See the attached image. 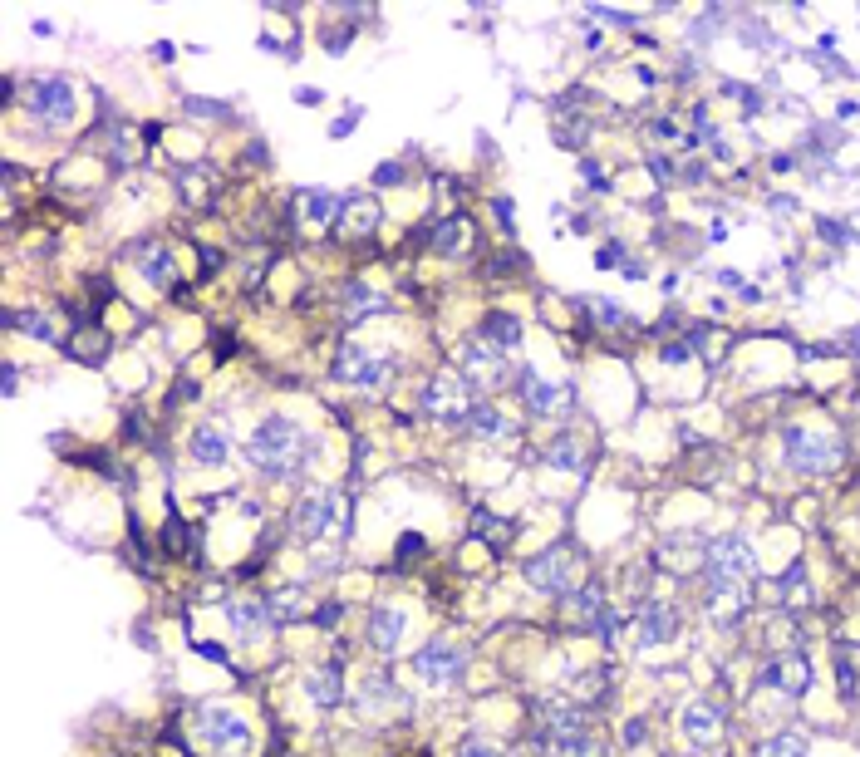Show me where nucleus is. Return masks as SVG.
Instances as JSON below:
<instances>
[{
  "instance_id": "obj_1",
  "label": "nucleus",
  "mask_w": 860,
  "mask_h": 757,
  "mask_svg": "<svg viewBox=\"0 0 860 757\" xmlns=\"http://www.w3.org/2000/svg\"><path fill=\"white\" fill-rule=\"evenodd\" d=\"M241 453H246V463L256 467L261 477H271V482H305V472L315 463V438L290 413H266L251 428V438L241 443Z\"/></svg>"
},
{
  "instance_id": "obj_2",
  "label": "nucleus",
  "mask_w": 860,
  "mask_h": 757,
  "mask_svg": "<svg viewBox=\"0 0 860 757\" xmlns=\"http://www.w3.org/2000/svg\"><path fill=\"white\" fill-rule=\"evenodd\" d=\"M25 114H30V123H40L50 133L74 128V118H79V84L69 74H35L25 84Z\"/></svg>"
},
{
  "instance_id": "obj_3",
  "label": "nucleus",
  "mask_w": 860,
  "mask_h": 757,
  "mask_svg": "<svg viewBox=\"0 0 860 757\" xmlns=\"http://www.w3.org/2000/svg\"><path fill=\"white\" fill-rule=\"evenodd\" d=\"M192 733L212 748L217 757H246L251 753V723L241 713H231L227 703H202L192 708Z\"/></svg>"
},
{
  "instance_id": "obj_4",
  "label": "nucleus",
  "mask_w": 860,
  "mask_h": 757,
  "mask_svg": "<svg viewBox=\"0 0 860 757\" xmlns=\"http://www.w3.org/2000/svg\"><path fill=\"white\" fill-rule=\"evenodd\" d=\"M418 408H423V418H428V423L453 428V423H467V413L477 408V389L462 379L458 369H443V374H433V379L423 384Z\"/></svg>"
},
{
  "instance_id": "obj_5",
  "label": "nucleus",
  "mask_w": 860,
  "mask_h": 757,
  "mask_svg": "<svg viewBox=\"0 0 860 757\" xmlns=\"http://www.w3.org/2000/svg\"><path fill=\"white\" fill-rule=\"evenodd\" d=\"M782 458H787V467H797V472H831V467H841V458H846V448H841V438L836 433H821V428H782Z\"/></svg>"
},
{
  "instance_id": "obj_6",
  "label": "nucleus",
  "mask_w": 860,
  "mask_h": 757,
  "mask_svg": "<svg viewBox=\"0 0 860 757\" xmlns=\"http://www.w3.org/2000/svg\"><path fill=\"white\" fill-rule=\"evenodd\" d=\"M335 379L359 389V394H379L389 379H394V354H374L364 345H344L335 354Z\"/></svg>"
},
{
  "instance_id": "obj_7",
  "label": "nucleus",
  "mask_w": 860,
  "mask_h": 757,
  "mask_svg": "<svg viewBox=\"0 0 860 757\" xmlns=\"http://www.w3.org/2000/svg\"><path fill=\"white\" fill-rule=\"evenodd\" d=\"M340 526V492L335 487H310V492H300V502H295V512H290V531H295V541H320L325 531H335Z\"/></svg>"
},
{
  "instance_id": "obj_8",
  "label": "nucleus",
  "mask_w": 860,
  "mask_h": 757,
  "mask_svg": "<svg viewBox=\"0 0 860 757\" xmlns=\"http://www.w3.org/2000/svg\"><path fill=\"white\" fill-rule=\"evenodd\" d=\"M526 581L546 595H571L575 581H580V556L571 546H546L541 556L526 561Z\"/></svg>"
},
{
  "instance_id": "obj_9",
  "label": "nucleus",
  "mask_w": 860,
  "mask_h": 757,
  "mask_svg": "<svg viewBox=\"0 0 860 757\" xmlns=\"http://www.w3.org/2000/svg\"><path fill=\"white\" fill-rule=\"evenodd\" d=\"M747 571H752V551H747V541L738 531L708 541V551H703V576H708V585H743Z\"/></svg>"
},
{
  "instance_id": "obj_10",
  "label": "nucleus",
  "mask_w": 860,
  "mask_h": 757,
  "mask_svg": "<svg viewBox=\"0 0 860 757\" xmlns=\"http://www.w3.org/2000/svg\"><path fill=\"white\" fill-rule=\"evenodd\" d=\"M458 374L482 394V389H502L507 384V354H497L492 345H482L477 335L458 345Z\"/></svg>"
},
{
  "instance_id": "obj_11",
  "label": "nucleus",
  "mask_w": 860,
  "mask_h": 757,
  "mask_svg": "<svg viewBox=\"0 0 860 757\" xmlns=\"http://www.w3.org/2000/svg\"><path fill=\"white\" fill-rule=\"evenodd\" d=\"M462 669H467V654H462V644H453V640H428L418 654H413V674H418L423 684H433V689L453 684Z\"/></svg>"
},
{
  "instance_id": "obj_12",
  "label": "nucleus",
  "mask_w": 860,
  "mask_h": 757,
  "mask_svg": "<svg viewBox=\"0 0 860 757\" xmlns=\"http://www.w3.org/2000/svg\"><path fill=\"white\" fill-rule=\"evenodd\" d=\"M403 635H408V615H403V605H374V610H369V620H364V644H369L374 654L394 659V654L403 649Z\"/></svg>"
},
{
  "instance_id": "obj_13",
  "label": "nucleus",
  "mask_w": 860,
  "mask_h": 757,
  "mask_svg": "<svg viewBox=\"0 0 860 757\" xmlns=\"http://www.w3.org/2000/svg\"><path fill=\"white\" fill-rule=\"evenodd\" d=\"M187 463L192 467H227L231 463V428L207 418L187 433Z\"/></svg>"
},
{
  "instance_id": "obj_14",
  "label": "nucleus",
  "mask_w": 860,
  "mask_h": 757,
  "mask_svg": "<svg viewBox=\"0 0 860 757\" xmlns=\"http://www.w3.org/2000/svg\"><path fill=\"white\" fill-rule=\"evenodd\" d=\"M123 256L138 266V276H143L153 291H172V286H177V261H172V251L163 241H138V246H128Z\"/></svg>"
},
{
  "instance_id": "obj_15",
  "label": "nucleus",
  "mask_w": 860,
  "mask_h": 757,
  "mask_svg": "<svg viewBox=\"0 0 860 757\" xmlns=\"http://www.w3.org/2000/svg\"><path fill=\"white\" fill-rule=\"evenodd\" d=\"M227 625H231V635L241 644H261L271 630H276V620H271V605L266 600H227Z\"/></svg>"
},
{
  "instance_id": "obj_16",
  "label": "nucleus",
  "mask_w": 860,
  "mask_h": 757,
  "mask_svg": "<svg viewBox=\"0 0 860 757\" xmlns=\"http://www.w3.org/2000/svg\"><path fill=\"white\" fill-rule=\"evenodd\" d=\"M462 428H467V438H477V443H497V448L516 438V423L507 418V408L482 404V399H477V408L467 413V423H462Z\"/></svg>"
},
{
  "instance_id": "obj_17",
  "label": "nucleus",
  "mask_w": 860,
  "mask_h": 757,
  "mask_svg": "<svg viewBox=\"0 0 860 757\" xmlns=\"http://www.w3.org/2000/svg\"><path fill=\"white\" fill-rule=\"evenodd\" d=\"M762 689H777V694H787V699H802L806 684H811V664H806L802 654H787V659H772L767 669H762V679H757Z\"/></svg>"
},
{
  "instance_id": "obj_18",
  "label": "nucleus",
  "mask_w": 860,
  "mask_h": 757,
  "mask_svg": "<svg viewBox=\"0 0 860 757\" xmlns=\"http://www.w3.org/2000/svg\"><path fill=\"white\" fill-rule=\"evenodd\" d=\"M521 399H526L531 413H541V418H546V413H571V389L541 379L536 369H521Z\"/></svg>"
},
{
  "instance_id": "obj_19",
  "label": "nucleus",
  "mask_w": 860,
  "mask_h": 757,
  "mask_svg": "<svg viewBox=\"0 0 860 757\" xmlns=\"http://www.w3.org/2000/svg\"><path fill=\"white\" fill-rule=\"evenodd\" d=\"M300 689H305V699L315 703V708H340L344 703V669L340 664H315V669H305Z\"/></svg>"
},
{
  "instance_id": "obj_20",
  "label": "nucleus",
  "mask_w": 860,
  "mask_h": 757,
  "mask_svg": "<svg viewBox=\"0 0 860 757\" xmlns=\"http://www.w3.org/2000/svg\"><path fill=\"white\" fill-rule=\"evenodd\" d=\"M521 335H526V325H521V315H512V310H492V315H482V325H477V340L492 345L497 354L521 350Z\"/></svg>"
},
{
  "instance_id": "obj_21",
  "label": "nucleus",
  "mask_w": 860,
  "mask_h": 757,
  "mask_svg": "<svg viewBox=\"0 0 860 757\" xmlns=\"http://www.w3.org/2000/svg\"><path fill=\"white\" fill-rule=\"evenodd\" d=\"M718 733H723V713H718V703L708 699H693L684 708V738L693 743V748H708V743H718Z\"/></svg>"
},
{
  "instance_id": "obj_22",
  "label": "nucleus",
  "mask_w": 860,
  "mask_h": 757,
  "mask_svg": "<svg viewBox=\"0 0 860 757\" xmlns=\"http://www.w3.org/2000/svg\"><path fill=\"white\" fill-rule=\"evenodd\" d=\"M379 222H384V212H379V202L374 197H364V192H349L340 207V232L344 236H369L379 232Z\"/></svg>"
},
{
  "instance_id": "obj_23",
  "label": "nucleus",
  "mask_w": 860,
  "mask_h": 757,
  "mask_svg": "<svg viewBox=\"0 0 860 757\" xmlns=\"http://www.w3.org/2000/svg\"><path fill=\"white\" fill-rule=\"evenodd\" d=\"M541 463L551 467V472H585L590 448H585V438H575V433H556V438L541 448Z\"/></svg>"
},
{
  "instance_id": "obj_24",
  "label": "nucleus",
  "mask_w": 860,
  "mask_h": 757,
  "mask_svg": "<svg viewBox=\"0 0 860 757\" xmlns=\"http://www.w3.org/2000/svg\"><path fill=\"white\" fill-rule=\"evenodd\" d=\"M344 207L340 192H330V187H305V192H295V212H300V222H310V227H320V222H335Z\"/></svg>"
},
{
  "instance_id": "obj_25",
  "label": "nucleus",
  "mask_w": 860,
  "mask_h": 757,
  "mask_svg": "<svg viewBox=\"0 0 860 757\" xmlns=\"http://www.w3.org/2000/svg\"><path fill=\"white\" fill-rule=\"evenodd\" d=\"M5 325L20 330V335H30V340H45V345H55L59 340L55 320H50L45 310H5Z\"/></svg>"
},
{
  "instance_id": "obj_26",
  "label": "nucleus",
  "mask_w": 860,
  "mask_h": 757,
  "mask_svg": "<svg viewBox=\"0 0 860 757\" xmlns=\"http://www.w3.org/2000/svg\"><path fill=\"white\" fill-rule=\"evenodd\" d=\"M374 310H389V295H379L369 281H349V286H344V315H349V320L374 315Z\"/></svg>"
},
{
  "instance_id": "obj_27",
  "label": "nucleus",
  "mask_w": 860,
  "mask_h": 757,
  "mask_svg": "<svg viewBox=\"0 0 860 757\" xmlns=\"http://www.w3.org/2000/svg\"><path fill=\"white\" fill-rule=\"evenodd\" d=\"M669 635H674V615H669V605L649 600V605L639 610V640L644 644H664Z\"/></svg>"
},
{
  "instance_id": "obj_28",
  "label": "nucleus",
  "mask_w": 860,
  "mask_h": 757,
  "mask_svg": "<svg viewBox=\"0 0 860 757\" xmlns=\"http://www.w3.org/2000/svg\"><path fill=\"white\" fill-rule=\"evenodd\" d=\"M472 236V227H467V217H443L433 232H428V246L433 251H443V256H458V246Z\"/></svg>"
},
{
  "instance_id": "obj_29",
  "label": "nucleus",
  "mask_w": 860,
  "mask_h": 757,
  "mask_svg": "<svg viewBox=\"0 0 860 757\" xmlns=\"http://www.w3.org/2000/svg\"><path fill=\"white\" fill-rule=\"evenodd\" d=\"M359 699L369 703V708H389V703H399L394 674H389V669H374V674H364V684H359Z\"/></svg>"
},
{
  "instance_id": "obj_30",
  "label": "nucleus",
  "mask_w": 860,
  "mask_h": 757,
  "mask_svg": "<svg viewBox=\"0 0 860 757\" xmlns=\"http://www.w3.org/2000/svg\"><path fill=\"white\" fill-rule=\"evenodd\" d=\"M266 605H271V620H276V625H290V620L305 615V590H300V585H286V590H276Z\"/></svg>"
},
{
  "instance_id": "obj_31",
  "label": "nucleus",
  "mask_w": 860,
  "mask_h": 757,
  "mask_svg": "<svg viewBox=\"0 0 860 757\" xmlns=\"http://www.w3.org/2000/svg\"><path fill=\"white\" fill-rule=\"evenodd\" d=\"M757 757H806V738L797 728H782V733H772V738L762 743V753Z\"/></svg>"
},
{
  "instance_id": "obj_32",
  "label": "nucleus",
  "mask_w": 860,
  "mask_h": 757,
  "mask_svg": "<svg viewBox=\"0 0 860 757\" xmlns=\"http://www.w3.org/2000/svg\"><path fill=\"white\" fill-rule=\"evenodd\" d=\"M163 546H168L172 556H187V522H182L177 512H168V526H163Z\"/></svg>"
},
{
  "instance_id": "obj_33",
  "label": "nucleus",
  "mask_w": 860,
  "mask_h": 757,
  "mask_svg": "<svg viewBox=\"0 0 860 757\" xmlns=\"http://www.w3.org/2000/svg\"><path fill=\"white\" fill-rule=\"evenodd\" d=\"M458 757H507V753H502L497 743H487L482 733H467V738L458 743Z\"/></svg>"
},
{
  "instance_id": "obj_34",
  "label": "nucleus",
  "mask_w": 860,
  "mask_h": 757,
  "mask_svg": "<svg viewBox=\"0 0 860 757\" xmlns=\"http://www.w3.org/2000/svg\"><path fill=\"white\" fill-rule=\"evenodd\" d=\"M423 551H428V541H423L418 531H408V536L399 541V551H394V566H399V571H408V561H413V556H423Z\"/></svg>"
},
{
  "instance_id": "obj_35",
  "label": "nucleus",
  "mask_w": 860,
  "mask_h": 757,
  "mask_svg": "<svg viewBox=\"0 0 860 757\" xmlns=\"http://www.w3.org/2000/svg\"><path fill=\"white\" fill-rule=\"evenodd\" d=\"M512 212H516L512 197H492V217H497V227H507V232H512V227H516Z\"/></svg>"
},
{
  "instance_id": "obj_36",
  "label": "nucleus",
  "mask_w": 860,
  "mask_h": 757,
  "mask_svg": "<svg viewBox=\"0 0 860 757\" xmlns=\"http://www.w3.org/2000/svg\"><path fill=\"white\" fill-rule=\"evenodd\" d=\"M403 182V163H379L374 168V187H399Z\"/></svg>"
},
{
  "instance_id": "obj_37",
  "label": "nucleus",
  "mask_w": 860,
  "mask_h": 757,
  "mask_svg": "<svg viewBox=\"0 0 860 757\" xmlns=\"http://www.w3.org/2000/svg\"><path fill=\"white\" fill-rule=\"evenodd\" d=\"M340 615H344L340 600H325V605L315 610V625H320V630H330V625H340Z\"/></svg>"
},
{
  "instance_id": "obj_38",
  "label": "nucleus",
  "mask_w": 860,
  "mask_h": 757,
  "mask_svg": "<svg viewBox=\"0 0 860 757\" xmlns=\"http://www.w3.org/2000/svg\"><path fill=\"white\" fill-rule=\"evenodd\" d=\"M192 649H197L202 659H212V664H227V669H231V654H227V649H222V644H217V640H197V644H192Z\"/></svg>"
},
{
  "instance_id": "obj_39",
  "label": "nucleus",
  "mask_w": 860,
  "mask_h": 757,
  "mask_svg": "<svg viewBox=\"0 0 860 757\" xmlns=\"http://www.w3.org/2000/svg\"><path fill=\"white\" fill-rule=\"evenodd\" d=\"M364 118V109H349V114H340L335 123H330V138H349V128Z\"/></svg>"
},
{
  "instance_id": "obj_40",
  "label": "nucleus",
  "mask_w": 860,
  "mask_h": 757,
  "mask_svg": "<svg viewBox=\"0 0 860 757\" xmlns=\"http://www.w3.org/2000/svg\"><path fill=\"white\" fill-rule=\"evenodd\" d=\"M590 310H595L605 325H620V320H625V310H620V305H610V300H590Z\"/></svg>"
},
{
  "instance_id": "obj_41",
  "label": "nucleus",
  "mask_w": 860,
  "mask_h": 757,
  "mask_svg": "<svg viewBox=\"0 0 860 757\" xmlns=\"http://www.w3.org/2000/svg\"><path fill=\"white\" fill-rule=\"evenodd\" d=\"M295 104H300V109H315V104H325V94H320L315 84H300V89H295Z\"/></svg>"
},
{
  "instance_id": "obj_42",
  "label": "nucleus",
  "mask_w": 860,
  "mask_h": 757,
  "mask_svg": "<svg viewBox=\"0 0 860 757\" xmlns=\"http://www.w3.org/2000/svg\"><path fill=\"white\" fill-rule=\"evenodd\" d=\"M349 35H354V30H325V50H330V55H340L344 45H349Z\"/></svg>"
},
{
  "instance_id": "obj_43",
  "label": "nucleus",
  "mask_w": 860,
  "mask_h": 757,
  "mask_svg": "<svg viewBox=\"0 0 860 757\" xmlns=\"http://www.w3.org/2000/svg\"><path fill=\"white\" fill-rule=\"evenodd\" d=\"M187 114H202V118H222L227 109L222 104H197V99H187Z\"/></svg>"
},
{
  "instance_id": "obj_44",
  "label": "nucleus",
  "mask_w": 860,
  "mask_h": 757,
  "mask_svg": "<svg viewBox=\"0 0 860 757\" xmlns=\"http://www.w3.org/2000/svg\"><path fill=\"white\" fill-rule=\"evenodd\" d=\"M649 173L659 177V182H669V177H674V163H669V158H649Z\"/></svg>"
},
{
  "instance_id": "obj_45",
  "label": "nucleus",
  "mask_w": 860,
  "mask_h": 757,
  "mask_svg": "<svg viewBox=\"0 0 860 757\" xmlns=\"http://www.w3.org/2000/svg\"><path fill=\"white\" fill-rule=\"evenodd\" d=\"M580 177H585L590 187H605V173H600V163H580Z\"/></svg>"
},
{
  "instance_id": "obj_46",
  "label": "nucleus",
  "mask_w": 860,
  "mask_h": 757,
  "mask_svg": "<svg viewBox=\"0 0 860 757\" xmlns=\"http://www.w3.org/2000/svg\"><path fill=\"white\" fill-rule=\"evenodd\" d=\"M590 15H600V20H610V25H634V15H625V10H590Z\"/></svg>"
},
{
  "instance_id": "obj_47",
  "label": "nucleus",
  "mask_w": 860,
  "mask_h": 757,
  "mask_svg": "<svg viewBox=\"0 0 860 757\" xmlns=\"http://www.w3.org/2000/svg\"><path fill=\"white\" fill-rule=\"evenodd\" d=\"M595 261H600V266H620V246H615V241H610V246H600V256H595Z\"/></svg>"
},
{
  "instance_id": "obj_48",
  "label": "nucleus",
  "mask_w": 860,
  "mask_h": 757,
  "mask_svg": "<svg viewBox=\"0 0 860 757\" xmlns=\"http://www.w3.org/2000/svg\"><path fill=\"white\" fill-rule=\"evenodd\" d=\"M15 389H20V374H15V364H5V399H15Z\"/></svg>"
},
{
  "instance_id": "obj_49",
  "label": "nucleus",
  "mask_w": 860,
  "mask_h": 757,
  "mask_svg": "<svg viewBox=\"0 0 860 757\" xmlns=\"http://www.w3.org/2000/svg\"><path fill=\"white\" fill-rule=\"evenodd\" d=\"M664 359H669V364H684V359H688V345H664Z\"/></svg>"
},
{
  "instance_id": "obj_50",
  "label": "nucleus",
  "mask_w": 860,
  "mask_h": 757,
  "mask_svg": "<svg viewBox=\"0 0 860 757\" xmlns=\"http://www.w3.org/2000/svg\"><path fill=\"white\" fill-rule=\"evenodd\" d=\"M654 138H664V143H669V138H674V123H669V118H659V123H654Z\"/></svg>"
},
{
  "instance_id": "obj_51",
  "label": "nucleus",
  "mask_w": 860,
  "mask_h": 757,
  "mask_svg": "<svg viewBox=\"0 0 860 757\" xmlns=\"http://www.w3.org/2000/svg\"><path fill=\"white\" fill-rule=\"evenodd\" d=\"M772 212H797V197H772Z\"/></svg>"
}]
</instances>
